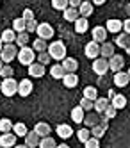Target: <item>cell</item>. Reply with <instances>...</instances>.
<instances>
[{"label":"cell","mask_w":130,"mask_h":148,"mask_svg":"<svg viewBox=\"0 0 130 148\" xmlns=\"http://www.w3.org/2000/svg\"><path fill=\"white\" fill-rule=\"evenodd\" d=\"M48 54L53 61H62V59H66L68 56V50H66V45L62 43V41H52V43L48 45Z\"/></svg>","instance_id":"obj_1"},{"label":"cell","mask_w":130,"mask_h":148,"mask_svg":"<svg viewBox=\"0 0 130 148\" xmlns=\"http://www.w3.org/2000/svg\"><path fill=\"white\" fill-rule=\"evenodd\" d=\"M20 61V64H23V66H30L32 62H36V52L32 47H23V48H20L18 50V57Z\"/></svg>","instance_id":"obj_2"},{"label":"cell","mask_w":130,"mask_h":148,"mask_svg":"<svg viewBox=\"0 0 130 148\" xmlns=\"http://www.w3.org/2000/svg\"><path fill=\"white\" fill-rule=\"evenodd\" d=\"M0 91H2L4 97H14V95H18V82L11 77V79H2V88H0Z\"/></svg>","instance_id":"obj_3"},{"label":"cell","mask_w":130,"mask_h":148,"mask_svg":"<svg viewBox=\"0 0 130 148\" xmlns=\"http://www.w3.org/2000/svg\"><path fill=\"white\" fill-rule=\"evenodd\" d=\"M18 45L14 43H11V45H4V50H2V54H0V57H2V61L5 62V64H11L16 57H18Z\"/></svg>","instance_id":"obj_4"},{"label":"cell","mask_w":130,"mask_h":148,"mask_svg":"<svg viewBox=\"0 0 130 148\" xmlns=\"http://www.w3.org/2000/svg\"><path fill=\"white\" fill-rule=\"evenodd\" d=\"M36 34H38V38L48 41V39H52V38H53V27H52L50 23H47V22H43V23H39V25H38Z\"/></svg>","instance_id":"obj_5"},{"label":"cell","mask_w":130,"mask_h":148,"mask_svg":"<svg viewBox=\"0 0 130 148\" xmlns=\"http://www.w3.org/2000/svg\"><path fill=\"white\" fill-rule=\"evenodd\" d=\"M93 71L96 75H105L107 71H109V59L105 57H96L93 61Z\"/></svg>","instance_id":"obj_6"},{"label":"cell","mask_w":130,"mask_h":148,"mask_svg":"<svg viewBox=\"0 0 130 148\" xmlns=\"http://www.w3.org/2000/svg\"><path fill=\"white\" fill-rule=\"evenodd\" d=\"M16 139H18V136L14 132H5V134L0 136V146L2 148H14Z\"/></svg>","instance_id":"obj_7"},{"label":"cell","mask_w":130,"mask_h":148,"mask_svg":"<svg viewBox=\"0 0 130 148\" xmlns=\"http://www.w3.org/2000/svg\"><path fill=\"white\" fill-rule=\"evenodd\" d=\"M123 68H125V57L114 54V56L109 59V70L114 71V73H118V71H121Z\"/></svg>","instance_id":"obj_8"},{"label":"cell","mask_w":130,"mask_h":148,"mask_svg":"<svg viewBox=\"0 0 130 148\" xmlns=\"http://www.w3.org/2000/svg\"><path fill=\"white\" fill-rule=\"evenodd\" d=\"M84 54L86 57H89V59H96V57H100V43H96V41H89L88 45H86L84 48Z\"/></svg>","instance_id":"obj_9"},{"label":"cell","mask_w":130,"mask_h":148,"mask_svg":"<svg viewBox=\"0 0 130 148\" xmlns=\"http://www.w3.org/2000/svg\"><path fill=\"white\" fill-rule=\"evenodd\" d=\"M107 29L105 27H102V25H96L93 30H91V36H93V41H96V43H105L107 41Z\"/></svg>","instance_id":"obj_10"},{"label":"cell","mask_w":130,"mask_h":148,"mask_svg":"<svg viewBox=\"0 0 130 148\" xmlns=\"http://www.w3.org/2000/svg\"><path fill=\"white\" fill-rule=\"evenodd\" d=\"M32 89H34V84H32V80L29 79H23V80H20L18 82V95L20 97H29V95L32 93Z\"/></svg>","instance_id":"obj_11"},{"label":"cell","mask_w":130,"mask_h":148,"mask_svg":"<svg viewBox=\"0 0 130 148\" xmlns=\"http://www.w3.org/2000/svg\"><path fill=\"white\" fill-rule=\"evenodd\" d=\"M45 73H47L45 64H41V62H32V64L29 66V75L34 77V79H41Z\"/></svg>","instance_id":"obj_12"},{"label":"cell","mask_w":130,"mask_h":148,"mask_svg":"<svg viewBox=\"0 0 130 148\" xmlns=\"http://www.w3.org/2000/svg\"><path fill=\"white\" fill-rule=\"evenodd\" d=\"M105 29H107V32H112V34H120L121 30H123V22L121 20H107V23H105Z\"/></svg>","instance_id":"obj_13"},{"label":"cell","mask_w":130,"mask_h":148,"mask_svg":"<svg viewBox=\"0 0 130 148\" xmlns=\"http://www.w3.org/2000/svg\"><path fill=\"white\" fill-rule=\"evenodd\" d=\"M114 48H116V45H114V43H111V41H105V43H102V45H100V57L111 59V57L116 54Z\"/></svg>","instance_id":"obj_14"},{"label":"cell","mask_w":130,"mask_h":148,"mask_svg":"<svg viewBox=\"0 0 130 148\" xmlns=\"http://www.w3.org/2000/svg\"><path fill=\"white\" fill-rule=\"evenodd\" d=\"M55 134L61 137V139H70V137L73 136V129H71L68 123H61V125H57Z\"/></svg>","instance_id":"obj_15"},{"label":"cell","mask_w":130,"mask_h":148,"mask_svg":"<svg viewBox=\"0 0 130 148\" xmlns=\"http://www.w3.org/2000/svg\"><path fill=\"white\" fill-rule=\"evenodd\" d=\"M128 82H130V75L127 71H118V73H114V84L118 88H125V86H128Z\"/></svg>","instance_id":"obj_16"},{"label":"cell","mask_w":130,"mask_h":148,"mask_svg":"<svg viewBox=\"0 0 130 148\" xmlns=\"http://www.w3.org/2000/svg\"><path fill=\"white\" fill-rule=\"evenodd\" d=\"M39 141H41V137L38 136L36 130H29V134L25 136V145L29 148H38L39 146Z\"/></svg>","instance_id":"obj_17"},{"label":"cell","mask_w":130,"mask_h":148,"mask_svg":"<svg viewBox=\"0 0 130 148\" xmlns=\"http://www.w3.org/2000/svg\"><path fill=\"white\" fill-rule=\"evenodd\" d=\"M61 64H62L64 70H66V73H75V71H77V68H79V62H77V59H75V57H66V59H62Z\"/></svg>","instance_id":"obj_18"},{"label":"cell","mask_w":130,"mask_h":148,"mask_svg":"<svg viewBox=\"0 0 130 148\" xmlns=\"http://www.w3.org/2000/svg\"><path fill=\"white\" fill-rule=\"evenodd\" d=\"M32 130H36L39 137H48L50 132H52V127H50L47 121H39V123H36V127H34Z\"/></svg>","instance_id":"obj_19"},{"label":"cell","mask_w":130,"mask_h":148,"mask_svg":"<svg viewBox=\"0 0 130 148\" xmlns=\"http://www.w3.org/2000/svg\"><path fill=\"white\" fill-rule=\"evenodd\" d=\"M73 25H75V32L77 34H84L86 30L89 29V22H88V18H84V16H79L77 22H75Z\"/></svg>","instance_id":"obj_20"},{"label":"cell","mask_w":130,"mask_h":148,"mask_svg":"<svg viewBox=\"0 0 130 148\" xmlns=\"http://www.w3.org/2000/svg\"><path fill=\"white\" fill-rule=\"evenodd\" d=\"M84 118H86V111L80 107V105L71 109V121L73 123H84Z\"/></svg>","instance_id":"obj_21"},{"label":"cell","mask_w":130,"mask_h":148,"mask_svg":"<svg viewBox=\"0 0 130 148\" xmlns=\"http://www.w3.org/2000/svg\"><path fill=\"white\" fill-rule=\"evenodd\" d=\"M16 36H18L16 30H13V29H5L4 32H2V36H0V39H2L5 45H11V43H16Z\"/></svg>","instance_id":"obj_22"},{"label":"cell","mask_w":130,"mask_h":148,"mask_svg":"<svg viewBox=\"0 0 130 148\" xmlns=\"http://www.w3.org/2000/svg\"><path fill=\"white\" fill-rule=\"evenodd\" d=\"M109 105H111V100H109V98H103V97H98V98L94 100V111L98 112V114H100V112L103 114V112H105V109L109 107Z\"/></svg>","instance_id":"obj_23"},{"label":"cell","mask_w":130,"mask_h":148,"mask_svg":"<svg viewBox=\"0 0 130 148\" xmlns=\"http://www.w3.org/2000/svg\"><path fill=\"white\" fill-rule=\"evenodd\" d=\"M62 84L66 88L73 89V88H77V84H79V77H77V73H66L62 79Z\"/></svg>","instance_id":"obj_24"},{"label":"cell","mask_w":130,"mask_h":148,"mask_svg":"<svg viewBox=\"0 0 130 148\" xmlns=\"http://www.w3.org/2000/svg\"><path fill=\"white\" fill-rule=\"evenodd\" d=\"M50 75H52V79L62 80V79H64V75H66V70L62 68V64H53V66L50 68Z\"/></svg>","instance_id":"obj_25"},{"label":"cell","mask_w":130,"mask_h":148,"mask_svg":"<svg viewBox=\"0 0 130 148\" xmlns=\"http://www.w3.org/2000/svg\"><path fill=\"white\" fill-rule=\"evenodd\" d=\"M130 45V34L127 32H120L116 36V47H120V48H128Z\"/></svg>","instance_id":"obj_26"},{"label":"cell","mask_w":130,"mask_h":148,"mask_svg":"<svg viewBox=\"0 0 130 148\" xmlns=\"http://www.w3.org/2000/svg\"><path fill=\"white\" fill-rule=\"evenodd\" d=\"M62 13H64V20H66V22H71V23H75L77 18L80 16L79 9H75V7H68L66 11H62Z\"/></svg>","instance_id":"obj_27"},{"label":"cell","mask_w":130,"mask_h":148,"mask_svg":"<svg viewBox=\"0 0 130 148\" xmlns=\"http://www.w3.org/2000/svg\"><path fill=\"white\" fill-rule=\"evenodd\" d=\"M93 5H94L93 2H82V4H80V7H79L80 16H84V18L91 16V14H93V11H94V7H93Z\"/></svg>","instance_id":"obj_28"},{"label":"cell","mask_w":130,"mask_h":148,"mask_svg":"<svg viewBox=\"0 0 130 148\" xmlns=\"http://www.w3.org/2000/svg\"><path fill=\"white\" fill-rule=\"evenodd\" d=\"M98 123H100L98 112H89V114H86V118H84V125H86V127L93 129V127H94V125H98Z\"/></svg>","instance_id":"obj_29"},{"label":"cell","mask_w":130,"mask_h":148,"mask_svg":"<svg viewBox=\"0 0 130 148\" xmlns=\"http://www.w3.org/2000/svg\"><path fill=\"white\" fill-rule=\"evenodd\" d=\"M13 30H16V32L20 34V32H25L27 30V20L25 18H14L13 20Z\"/></svg>","instance_id":"obj_30"},{"label":"cell","mask_w":130,"mask_h":148,"mask_svg":"<svg viewBox=\"0 0 130 148\" xmlns=\"http://www.w3.org/2000/svg\"><path fill=\"white\" fill-rule=\"evenodd\" d=\"M111 103L114 105V107L120 111V109H125L127 107V98H125V95H120V93H116V97L111 100Z\"/></svg>","instance_id":"obj_31"},{"label":"cell","mask_w":130,"mask_h":148,"mask_svg":"<svg viewBox=\"0 0 130 148\" xmlns=\"http://www.w3.org/2000/svg\"><path fill=\"white\" fill-rule=\"evenodd\" d=\"M32 48H34V52L41 54V52H47V50H48V43H47L45 39L38 38V39H34V41H32Z\"/></svg>","instance_id":"obj_32"},{"label":"cell","mask_w":130,"mask_h":148,"mask_svg":"<svg viewBox=\"0 0 130 148\" xmlns=\"http://www.w3.org/2000/svg\"><path fill=\"white\" fill-rule=\"evenodd\" d=\"M13 132H14L18 137H25V136L29 134V129H27V125H25V123L18 121V123H14V127H13Z\"/></svg>","instance_id":"obj_33"},{"label":"cell","mask_w":130,"mask_h":148,"mask_svg":"<svg viewBox=\"0 0 130 148\" xmlns=\"http://www.w3.org/2000/svg\"><path fill=\"white\" fill-rule=\"evenodd\" d=\"M84 98H88V100H96L98 98V89H96L94 86H88V88H84Z\"/></svg>","instance_id":"obj_34"},{"label":"cell","mask_w":130,"mask_h":148,"mask_svg":"<svg viewBox=\"0 0 130 148\" xmlns=\"http://www.w3.org/2000/svg\"><path fill=\"white\" fill-rule=\"evenodd\" d=\"M13 127H14V123L11 121L9 118H2V120H0V134L11 132V130H13Z\"/></svg>","instance_id":"obj_35"},{"label":"cell","mask_w":130,"mask_h":148,"mask_svg":"<svg viewBox=\"0 0 130 148\" xmlns=\"http://www.w3.org/2000/svg\"><path fill=\"white\" fill-rule=\"evenodd\" d=\"M52 7L55 11H66L70 7V0H52Z\"/></svg>","instance_id":"obj_36"},{"label":"cell","mask_w":130,"mask_h":148,"mask_svg":"<svg viewBox=\"0 0 130 148\" xmlns=\"http://www.w3.org/2000/svg\"><path fill=\"white\" fill-rule=\"evenodd\" d=\"M77 137H79V141L86 143L91 137V129H88V127H82V129L77 130Z\"/></svg>","instance_id":"obj_37"},{"label":"cell","mask_w":130,"mask_h":148,"mask_svg":"<svg viewBox=\"0 0 130 148\" xmlns=\"http://www.w3.org/2000/svg\"><path fill=\"white\" fill-rule=\"evenodd\" d=\"M16 45H18V48H23V47L29 45V32H27V30H25V32H20L16 36Z\"/></svg>","instance_id":"obj_38"},{"label":"cell","mask_w":130,"mask_h":148,"mask_svg":"<svg viewBox=\"0 0 130 148\" xmlns=\"http://www.w3.org/2000/svg\"><path fill=\"white\" fill-rule=\"evenodd\" d=\"M57 143L53 141V137H41V141H39V148H55Z\"/></svg>","instance_id":"obj_39"},{"label":"cell","mask_w":130,"mask_h":148,"mask_svg":"<svg viewBox=\"0 0 130 148\" xmlns=\"http://www.w3.org/2000/svg\"><path fill=\"white\" fill-rule=\"evenodd\" d=\"M13 75H14L13 66H11V64H4V68L0 70V77H2V79H11Z\"/></svg>","instance_id":"obj_40"},{"label":"cell","mask_w":130,"mask_h":148,"mask_svg":"<svg viewBox=\"0 0 130 148\" xmlns=\"http://www.w3.org/2000/svg\"><path fill=\"white\" fill-rule=\"evenodd\" d=\"M80 107H82L86 112L94 111V102H93V100H88V98H82V100H80Z\"/></svg>","instance_id":"obj_41"},{"label":"cell","mask_w":130,"mask_h":148,"mask_svg":"<svg viewBox=\"0 0 130 148\" xmlns=\"http://www.w3.org/2000/svg\"><path fill=\"white\" fill-rule=\"evenodd\" d=\"M50 61H52V57H50V54L48 52H41V54H38V62H41V64H50Z\"/></svg>","instance_id":"obj_42"},{"label":"cell","mask_w":130,"mask_h":148,"mask_svg":"<svg viewBox=\"0 0 130 148\" xmlns=\"http://www.w3.org/2000/svg\"><path fill=\"white\" fill-rule=\"evenodd\" d=\"M84 148H100V139H96V137H89L88 141L84 143Z\"/></svg>","instance_id":"obj_43"},{"label":"cell","mask_w":130,"mask_h":148,"mask_svg":"<svg viewBox=\"0 0 130 148\" xmlns=\"http://www.w3.org/2000/svg\"><path fill=\"white\" fill-rule=\"evenodd\" d=\"M116 114H118V109L114 107V105L111 103L109 105V107H107L105 109V112H103V116H105V118H109V120H112V118H116Z\"/></svg>","instance_id":"obj_44"},{"label":"cell","mask_w":130,"mask_h":148,"mask_svg":"<svg viewBox=\"0 0 130 148\" xmlns=\"http://www.w3.org/2000/svg\"><path fill=\"white\" fill-rule=\"evenodd\" d=\"M21 18H25L27 22L34 20V11H32V9H23V13H21Z\"/></svg>","instance_id":"obj_45"},{"label":"cell","mask_w":130,"mask_h":148,"mask_svg":"<svg viewBox=\"0 0 130 148\" xmlns=\"http://www.w3.org/2000/svg\"><path fill=\"white\" fill-rule=\"evenodd\" d=\"M38 22L36 20H30V22H27V32H36V29H38Z\"/></svg>","instance_id":"obj_46"},{"label":"cell","mask_w":130,"mask_h":148,"mask_svg":"<svg viewBox=\"0 0 130 148\" xmlns=\"http://www.w3.org/2000/svg\"><path fill=\"white\" fill-rule=\"evenodd\" d=\"M82 4V0H70V7H75V9H79Z\"/></svg>","instance_id":"obj_47"},{"label":"cell","mask_w":130,"mask_h":148,"mask_svg":"<svg viewBox=\"0 0 130 148\" xmlns=\"http://www.w3.org/2000/svg\"><path fill=\"white\" fill-rule=\"evenodd\" d=\"M123 30H125L127 34H130V18H128V20H125V22H123Z\"/></svg>","instance_id":"obj_48"},{"label":"cell","mask_w":130,"mask_h":148,"mask_svg":"<svg viewBox=\"0 0 130 148\" xmlns=\"http://www.w3.org/2000/svg\"><path fill=\"white\" fill-rule=\"evenodd\" d=\"M91 2H93L94 5H103V4L107 2V0H91Z\"/></svg>","instance_id":"obj_49"},{"label":"cell","mask_w":130,"mask_h":148,"mask_svg":"<svg viewBox=\"0 0 130 148\" xmlns=\"http://www.w3.org/2000/svg\"><path fill=\"white\" fill-rule=\"evenodd\" d=\"M55 148H70V146H68V145H66V143H61V145H57V146H55Z\"/></svg>","instance_id":"obj_50"},{"label":"cell","mask_w":130,"mask_h":148,"mask_svg":"<svg viewBox=\"0 0 130 148\" xmlns=\"http://www.w3.org/2000/svg\"><path fill=\"white\" fill-rule=\"evenodd\" d=\"M4 45H5V43H4L2 39H0V54H2V50H4Z\"/></svg>","instance_id":"obj_51"},{"label":"cell","mask_w":130,"mask_h":148,"mask_svg":"<svg viewBox=\"0 0 130 148\" xmlns=\"http://www.w3.org/2000/svg\"><path fill=\"white\" fill-rule=\"evenodd\" d=\"M14 148H29V146H27V145H25V143H23V145H16V146H14Z\"/></svg>","instance_id":"obj_52"},{"label":"cell","mask_w":130,"mask_h":148,"mask_svg":"<svg viewBox=\"0 0 130 148\" xmlns=\"http://www.w3.org/2000/svg\"><path fill=\"white\" fill-rule=\"evenodd\" d=\"M4 64H5V62L2 61V57H0V70H2V68H4Z\"/></svg>","instance_id":"obj_53"},{"label":"cell","mask_w":130,"mask_h":148,"mask_svg":"<svg viewBox=\"0 0 130 148\" xmlns=\"http://www.w3.org/2000/svg\"><path fill=\"white\" fill-rule=\"evenodd\" d=\"M127 50H128V54H130V45H128V48H127Z\"/></svg>","instance_id":"obj_54"},{"label":"cell","mask_w":130,"mask_h":148,"mask_svg":"<svg viewBox=\"0 0 130 148\" xmlns=\"http://www.w3.org/2000/svg\"><path fill=\"white\" fill-rule=\"evenodd\" d=\"M127 73H128V75H130V68H128V71H127Z\"/></svg>","instance_id":"obj_55"},{"label":"cell","mask_w":130,"mask_h":148,"mask_svg":"<svg viewBox=\"0 0 130 148\" xmlns=\"http://www.w3.org/2000/svg\"><path fill=\"white\" fill-rule=\"evenodd\" d=\"M0 88H2V80H0Z\"/></svg>","instance_id":"obj_56"},{"label":"cell","mask_w":130,"mask_h":148,"mask_svg":"<svg viewBox=\"0 0 130 148\" xmlns=\"http://www.w3.org/2000/svg\"><path fill=\"white\" fill-rule=\"evenodd\" d=\"M0 4H2V0H0Z\"/></svg>","instance_id":"obj_57"},{"label":"cell","mask_w":130,"mask_h":148,"mask_svg":"<svg viewBox=\"0 0 130 148\" xmlns=\"http://www.w3.org/2000/svg\"><path fill=\"white\" fill-rule=\"evenodd\" d=\"M0 136H2V134H0Z\"/></svg>","instance_id":"obj_58"},{"label":"cell","mask_w":130,"mask_h":148,"mask_svg":"<svg viewBox=\"0 0 130 148\" xmlns=\"http://www.w3.org/2000/svg\"><path fill=\"white\" fill-rule=\"evenodd\" d=\"M0 148H2V146H0Z\"/></svg>","instance_id":"obj_59"}]
</instances>
